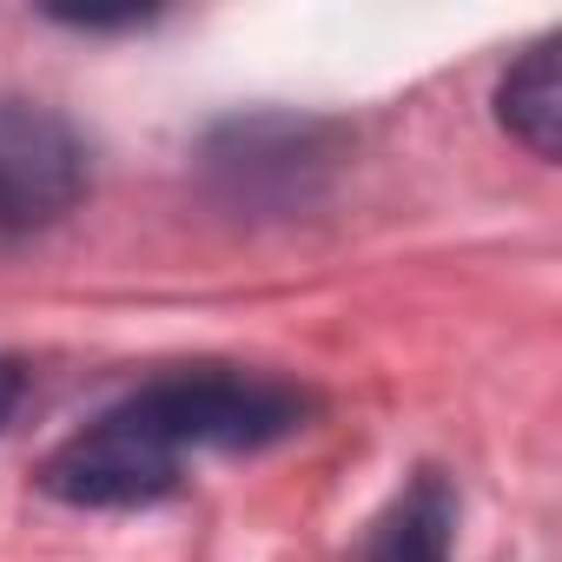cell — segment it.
Wrapping results in <instances>:
<instances>
[{
  "label": "cell",
  "instance_id": "cell-1",
  "mask_svg": "<svg viewBox=\"0 0 562 562\" xmlns=\"http://www.w3.org/2000/svg\"><path fill=\"white\" fill-rule=\"evenodd\" d=\"M126 411L186 463L192 450H265L312 424V397L285 378L238 371V364H192L153 378L126 397Z\"/></svg>",
  "mask_w": 562,
  "mask_h": 562
},
{
  "label": "cell",
  "instance_id": "cell-2",
  "mask_svg": "<svg viewBox=\"0 0 562 562\" xmlns=\"http://www.w3.org/2000/svg\"><path fill=\"white\" fill-rule=\"evenodd\" d=\"M179 483H186V463L126 411V397L93 424H80L67 443H54L41 463V490L74 509H139L172 496Z\"/></svg>",
  "mask_w": 562,
  "mask_h": 562
},
{
  "label": "cell",
  "instance_id": "cell-3",
  "mask_svg": "<svg viewBox=\"0 0 562 562\" xmlns=\"http://www.w3.org/2000/svg\"><path fill=\"white\" fill-rule=\"evenodd\" d=\"M93 186L87 139L67 113L0 100V245L60 225Z\"/></svg>",
  "mask_w": 562,
  "mask_h": 562
},
{
  "label": "cell",
  "instance_id": "cell-4",
  "mask_svg": "<svg viewBox=\"0 0 562 562\" xmlns=\"http://www.w3.org/2000/svg\"><path fill=\"white\" fill-rule=\"evenodd\" d=\"M331 126L318 120H292V113H258V120H232L212 133V172L232 186V199H305L312 172L331 159Z\"/></svg>",
  "mask_w": 562,
  "mask_h": 562
},
{
  "label": "cell",
  "instance_id": "cell-5",
  "mask_svg": "<svg viewBox=\"0 0 562 562\" xmlns=\"http://www.w3.org/2000/svg\"><path fill=\"white\" fill-rule=\"evenodd\" d=\"M450 536H457V496L437 470H424L378 522L364 542V562H450Z\"/></svg>",
  "mask_w": 562,
  "mask_h": 562
},
{
  "label": "cell",
  "instance_id": "cell-6",
  "mask_svg": "<svg viewBox=\"0 0 562 562\" xmlns=\"http://www.w3.org/2000/svg\"><path fill=\"white\" fill-rule=\"evenodd\" d=\"M496 120L509 139H522L536 159L562 153V80H555V41H536L496 87Z\"/></svg>",
  "mask_w": 562,
  "mask_h": 562
},
{
  "label": "cell",
  "instance_id": "cell-7",
  "mask_svg": "<svg viewBox=\"0 0 562 562\" xmlns=\"http://www.w3.org/2000/svg\"><path fill=\"white\" fill-rule=\"evenodd\" d=\"M21 391H27V371H21L14 358H0V430L14 424V411H21Z\"/></svg>",
  "mask_w": 562,
  "mask_h": 562
}]
</instances>
